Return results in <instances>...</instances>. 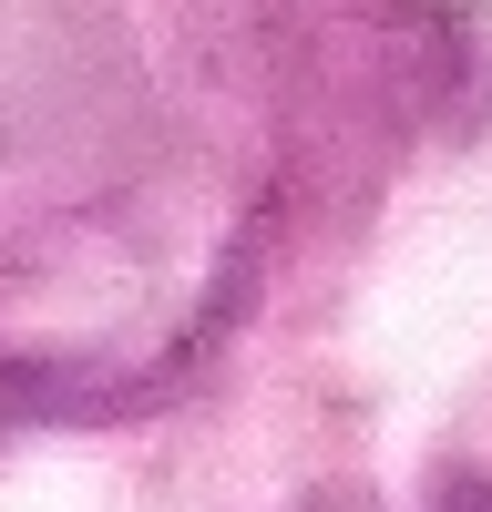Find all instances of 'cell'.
I'll use <instances>...</instances> for the list:
<instances>
[{
  "instance_id": "1",
  "label": "cell",
  "mask_w": 492,
  "mask_h": 512,
  "mask_svg": "<svg viewBox=\"0 0 492 512\" xmlns=\"http://www.w3.org/2000/svg\"><path fill=\"white\" fill-rule=\"evenodd\" d=\"M441 512H492V482H451V492H441Z\"/></svg>"
}]
</instances>
